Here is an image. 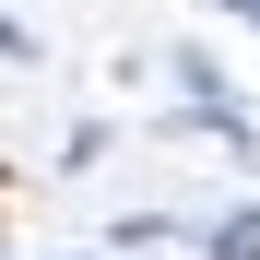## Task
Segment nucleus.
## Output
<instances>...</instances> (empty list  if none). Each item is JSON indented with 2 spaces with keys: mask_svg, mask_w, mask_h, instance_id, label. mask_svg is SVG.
Here are the masks:
<instances>
[{
  "mask_svg": "<svg viewBox=\"0 0 260 260\" xmlns=\"http://www.w3.org/2000/svg\"><path fill=\"white\" fill-rule=\"evenodd\" d=\"M213 260H260V213H225L213 225Z\"/></svg>",
  "mask_w": 260,
  "mask_h": 260,
  "instance_id": "nucleus-1",
  "label": "nucleus"
}]
</instances>
